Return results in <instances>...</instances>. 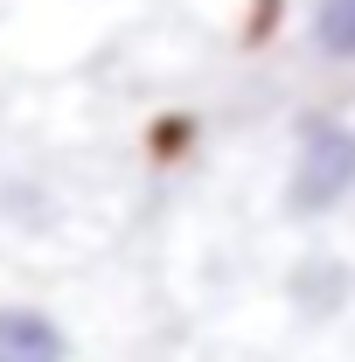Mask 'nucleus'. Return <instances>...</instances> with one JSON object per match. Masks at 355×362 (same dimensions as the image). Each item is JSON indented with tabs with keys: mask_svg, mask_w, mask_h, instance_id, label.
<instances>
[{
	"mask_svg": "<svg viewBox=\"0 0 355 362\" xmlns=\"http://www.w3.org/2000/svg\"><path fill=\"white\" fill-rule=\"evenodd\" d=\"M0 362H70V334L42 307H0Z\"/></svg>",
	"mask_w": 355,
	"mask_h": 362,
	"instance_id": "2",
	"label": "nucleus"
},
{
	"mask_svg": "<svg viewBox=\"0 0 355 362\" xmlns=\"http://www.w3.org/2000/svg\"><path fill=\"white\" fill-rule=\"evenodd\" d=\"M293 300H300L307 314H334V307L349 300V265H342V258H307V265L293 272Z\"/></svg>",
	"mask_w": 355,
	"mask_h": 362,
	"instance_id": "3",
	"label": "nucleus"
},
{
	"mask_svg": "<svg viewBox=\"0 0 355 362\" xmlns=\"http://www.w3.org/2000/svg\"><path fill=\"white\" fill-rule=\"evenodd\" d=\"M349 195H355V126L334 119V112L300 119L286 209H293V216H327V209H342Z\"/></svg>",
	"mask_w": 355,
	"mask_h": 362,
	"instance_id": "1",
	"label": "nucleus"
},
{
	"mask_svg": "<svg viewBox=\"0 0 355 362\" xmlns=\"http://www.w3.org/2000/svg\"><path fill=\"white\" fill-rule=\"evenodd\" d=\"M313 49L327 63H355V0H313Z\"/></svg>",
	"mask_w": 355,
	"mask_h": 362,
	"instance_id": "4",
	"label": "nucleus"
}]
</instances>
